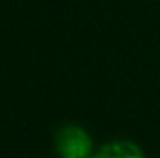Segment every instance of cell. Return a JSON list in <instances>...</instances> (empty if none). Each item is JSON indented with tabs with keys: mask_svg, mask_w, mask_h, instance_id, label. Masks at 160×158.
Segmentation results:
<instances>
[{
	"mask_svg": "<svg viewBox=\"0 0 160 158\" xmlns=\"http://www.w3.org/2000/svg\"><path fill=\"white\" fill-rule=\"evenodd\" d=\"M93 158H145L138 145L132 141H114L104 145Z\"/></svg>",
	"mask_w": 160,
	"mask_h": 158,
	"instance_id": "cell-2",
	"label": "cell"
},
{
	"mask_svg": "<svg viewBox=\"0 0 160 158\" xmlns=\"http://www.w3.org/2000/svg\"><path fill=\"white\" fill-rule=\"evenodd\" d=\"M56 151L62 158H88L91 153V140L80 126L67 125L56 132Z\"/></svg>",
	"mask_w": 160,
	"mask_h": 158,
	"instance_id": "cell-1",
	"label": "cell"
}]
</instances>
